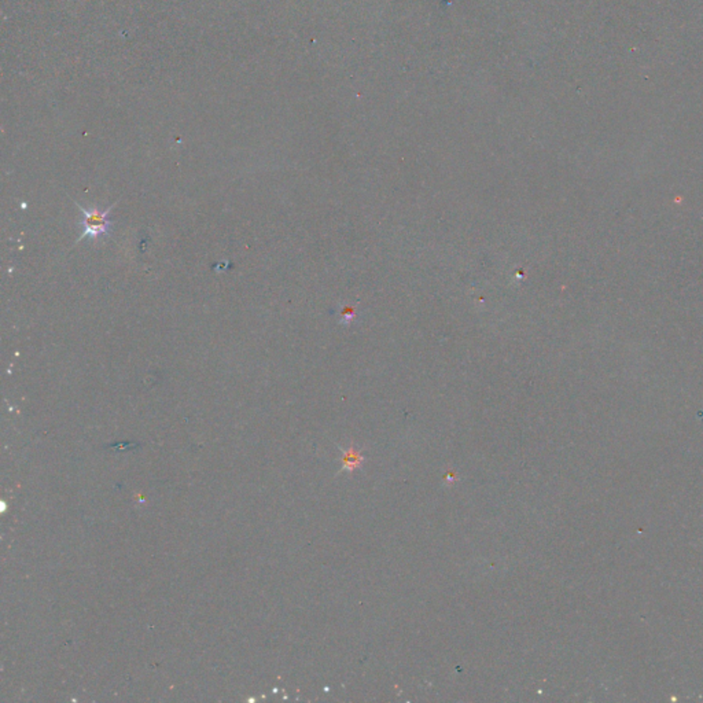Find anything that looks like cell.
<instances>
[{"label":"cell","instance_id":"cell-1","mask_svg":"<svg viewBox=\"0 0 703 703\" xmlns=\"http://www.w3.org/2000/svg\"><path fill=\"white\" fill-rule=\"evenodd\" d=\"M117 202L113 204L111 206H108V209L105 211H99L98 208H89V209H85L82 208V205H79L76 202V206L82 211V220L80 221V224L84 228L82 231V237L76 241V244L82 242V239H92V241H98L99 238L102 237H108L111 232V220H110V212L113 208H116Z\"/></svg>","mask_w":703,"mask_h":703},{"label":"cell","instance_id":"cell-2","mask_svg":"<svg viewBox=\"0 0 703 703\" xmlns=\"http://www.w3.org/2000/svg\"><path fill=\"white\" fill-rule=\"evenodd\" d=\"M361 461H363V458H361L360 452L351 448V449H348L345 452V456H344V468L352 471L353 468L359 467L361 464Z\"/></svg>","mask_w":703,"mask_h":703}]
</instances>
